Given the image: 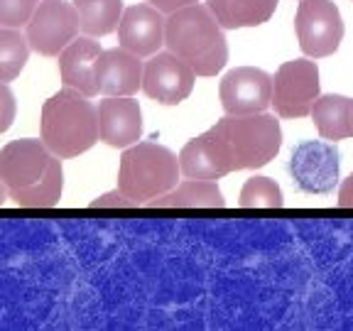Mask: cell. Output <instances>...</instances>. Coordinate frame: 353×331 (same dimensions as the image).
<instances>
[{
  "mask_svg": "<svg viewBox=\"0 0 353 331\" xmlns=\"http://www.w3.org/2000/svg\"><path fill=\"white\" fill-rule=\"evenodd\" d=\"M145 66L128 50H105L96 61V83L105 96H130L143 86Z\"/></svg>",
  "mask_w": 353,
  "mask_h": 331,
  "instance_id": "14",
  "label": "cell"
},
{
  "mask_svg": "<svg viewBox=\"0 0 353 331\" xmlns=\"http://www.w3.org/2000/svg\"><path fill=\"white\" fill-rule=\"evenodd\" d=\"M37 0H0V28H22L37 10Z\"/></svg>",
  "mask_w": 353,
  "mask_h": 331,
  "instance_id": "23",
  "label": "cell"
},
{
  "mask_svg": "<svg viewBox=\"0 0 353 331\" xmlns=\"http://www.w3.org/2000/svg\"><path fill=\"white\" fill-rule=\"evenodd\" d=\"M99 138L110 148H130L143 138V110L128 96H108L99 103Z\"/></svg>",
  "mask_w": 353,
  "mask_h": 331,
  "instance_id": "12",
  "label": "cell"
},
{
  "mask_svg": "<svg viewBox=\"0 0 353 331\" xmlns=\"http://www.w3.org/2000/svg\"><path fill=\"white\" fill-rule=\"evenodd\" d=\"M299 47L307 57H329L343 39V20L331 0H302L294 17Z\"/></svg>",
  "mask_w": 353,
  "mask_h": 331,
  "instance_id": "7",
  "label": "cell"
},
{
  "mask_svg": "<svg viewBox=\"0 0 353 331\" xmlns=\"http://www.w3.org/2000/svg\"><path fill=\"white\" fill-rule=\"evenodd\" d=\"M101 44L91 37L74 39L69 47L59 54V74L64 86H72L81 91L83 96L99 94L96 83V61L101 57Z\"/></svg>",
  "mask_w": 353,
  "mask_h": 331,
  "instance_id": "15",
  "label": "cell"
},
{
  "mask_svg": "<svg viewBox=\"0 0 353 331\" xmlns=\"http://www.w3.org/2000/svg\"><path fill=\"white\" fill-rule=\"evenodd\" d=\"M221 106L231 116L265 113L272 103V77L255 66H238L223 77L219 86Z\"/></svg>",
  "mask_w": 353,
  "mask_h": 331,
  "instance_id": "10",
  "label": "cell"
},
{
  "mask_svg": "<svg viewBox=\"0 0 353 331\" xmlns=\"http://www.w3.org/2000/svg\"><path fill=\"white\" fill-rule=\"evenodd\" d=\"M206 8L223 30H241L270 20L277 0H206Z\"/></svg>",
  "mask_w": 353,
  "mask_h": 331,
  "instance_id": "17",
  "label": "cell"
},
{
  "mask_svg": "<svg viewBox=\"0 0 353 331\" xmlns=\"http://www.w3.org/2000/svg\"><path fill=\"white\" fill-rule=\"evenodd\" d=\"M290 174L302 192L329 194L339 182V150L321 140H307L292 150Z\"/></svg>",
  "mask_w": 353,
  "mask_h": 331,
  "instance_id": "9",
  "label": "cell"
},
{
  "mask_svg": "<svg viewBox=\"0 0 353 331\" xmlns=\"http://www.w3.org/2000/svg\"><path fill=\"white\" fill-rule=\"evenodd\" d=\"M167 20L154 6H132L123 12L118 25L121 47L138 57H150L165 44Z\"/></svg>",
  "mask_w": 353,
  "mask_h": 331,
  "instance_id": "13",
  "label": "cell"
},
{
  "mask_svg": "<svg viewBox=\"0 0 353 331\" xmlns=\"http://www.w3.org/2000/svg\"><path fill=\"white\" fill-rule=\"evenodd\" d=\"M309 116L314 118V126L321 138L343 140L353 135V101L339 94H326L314 101V108Z\"/></svg>",
  "mask_w": 353,
  "mask_h": 331,
  "instance_id": "18",
  "label": "cell"
},
{
  "mask_svg": "<svg viewBox=\"0 0 353 331\" xmlns=\"http://www.w3.org/2000/svg\"><path fill=\"white\" fill-rule=\"evenodd\" d=\"M42 140L57 157H77L99 140V110L77 88L57 91L42 106Z\"/></svg>",
  "mask_w": 353,
  "mask_h": 331,
  "instance_id": "4",
  "label": "cell"
},
{
  "mask_svg": "<svg viewBox=\"0 0 353 331\" xmlns=\"http://www.w3.org/2000/svg\"><path fill=\"white\" fill-rule=\"evenodd\" d=\"M15 96H12V91L6 86V83L0 81V132H6L8 128L12 126V121H15Z\"/></svg>",
  "mask_w": 353,
  "mask_h": 331,
  "instance_id": "25",
  "label": "cell"
},
{
  "mask_svg": "<svg viewBox=\"0 0 353 331\" xmlns=\"http://www.w3.org/2000/svg\"><path fill=\"white\" fill-rule=\"evenodd\" d=\"M132 206H140L138 199H130L118 189V192L103 194V197L94 199L91 201V209H132Z\"/></svg>",
  "mask_w": 353,
  "mask_h": 331,
  "instance_id": "24",
  "label": "cell"
},
{
  "mask_svg": "<svg viewBox=\"0 0 353 331\" xmlns=\"http://www.w3.org/2000/svg\"><path fill=\"white\" fill-rule=\"evenodd\" d=\"M0 179L10 199L25 209L57 206L64 189V172L44 140H12L0 150Z\"/></svg>",
  "mask_w": 353,
  "mask_h": 331,
  "instance_id": "1",
  "label": "cell"
},
{
  "mask_svg": "<svg viewBox=\"0 0 353 331\" xmlns=\"http://www.w3.org/2000/svg\"><path fill=\"white\" fill-rule=\"evenodd\" d=\"M150 209H223L226 199L214 179H187L172 192L148 201Z\"/></svg>",
  "mask_w": 353,
  "mask_h": 331,
  "instance_id": "16",
  "label": "cell"
},
{
  "mask_svg": "<svg viewBox=\"0 0 353 331\" xmlns=\"http://www.w3.org/2000/svg\"><path fill=\"white\" fill-rule=\"evenodd\" d=\"M194 77L196 72L182 57H176L174 52H157L145 64L143 91L157 103L176 106L192 94Z\"/></svg>",
  "mask_w": 353,
  "mask_h": 331,
  "instance_id": "11",
  "label": "cell"
},
{
  "mask_svg": "<svg viewBox=\"0 0 353 331\" xmlns=\"http://www.w3.org/2000/svg\"><path fill=\"white\" fill-rule=\"evenodd\" d=\"M223 174L238 170H258L280 152L282 128L268 113L221 118L201 135Z\"/></svg>",
  "mask_w": 353,
  "mask_h": 331,
  "instance_id": "2",
  "label": "cell"
},
{
  "mask_svg": "<svg viewBox=\"0 0 353 331\" xmlns=\"http://www.w3.org/2000/svg\"><path fill=\"white\" fill-rule=\"evenodd\" d=\"M150 6H154L160 12H176V10H182V8L187 6H194V3H199V0H148Z\"/></svg>",
  "mask_w": 353,
  "mask_h": 331,
  "instance_id": "26",
  "label": "cell"
},
{
  "mask_svg": "<svg viewBox=\"0 0 353 331\" xmlns=\"http://www.w3.org/2000/svg\"><path fill=\"white\" fill-rule=\"evenodd\" d=\"M79 25L88 37H103L121 25L123 0H74Z\"/></svg>",
  "mask_w": 353,
  "mask_h": 331,
  "instance_id": "19",
  "label": "cell"
},
{
  "mask_svg": "<svg viewBox=\"0 0 353 331\" xmlns=\"http://www.w3.org/2000/svg\"><path fill=\"white\" fill-rule=\"evenodd\" d=\"M319 99V69L309 59L285 61L272 77V106L282 118H304Z\"/></svg>",
  "mask_w": 353,
  "mask_h": 331,
  "instance_id": "6",
  "label": "cell"
},
{
  "mask_svg": "<svg viewBox=\"0 0 353 331\" xmlns=\"http://www.w3.org/2000/svg\"><path fill=\"white\" fill-rule=\"evenodd\" d=\"M179 170H182V174L187 179H221V177H226L221 172V167L216 165L214 154L209 152L201 135L189 140L182 148V152H179Z\"/></svg>",
  "mask_w": 353,
  "mask_h": 331,
  "instance_id": "20",
  "label": "cell"
},
{
  "mask_svg": "<svg viewBox=\"0 0 353 331\" xmlns=\"http://www.w3.org/2000/svg\"><path fill=\"white\" fill-rule=\"evenodd\" d=\"M79 10L66 0H42L28 22V42L37 54L57 57L77 39Z\"/></svg>",
  "mask_w": 353,
  "mask_h": 331,
  "instance_id": "8",
  "label": "cell"
},
{
  "mask_svg": "<svg viewBox=\"0 0 353 331\" xmlns=\"http://www.w3.org/2000/svg\"><path fill=\"white\" fill-rule=\"evenodd\" d=\"M167 50L182 57L196 77H216L228 61L223 28L206 6H187L170 15L165 25Z\"/></svg>",
  "mask_w": 353,
  "mask_h": 331,
  "instance_id": "3",
  "label": "cell"
},
{
  "mask_svg": "<svg viewBox=\"0 0 353 331\" xmlns=\"http://www.w3.org/2000/svg\"><path fill=\"white\" fill-rule=\"evenodd\" d=\"M179 172V157L172 150L154 143H135L121 157L118 189L130 199L150 201L172 192Z\"/></svg>",
  "mask_w": 353,
  "mask_h": 331,
  "instance_id": "5",
  "label": "cell"
},
{
  "mask_svg": "<svg viewBox=\"0 0 353 331\" xmlns=\"http://www.w3.org/2000/svg\"><path fill=\"white\" fill-rule=\"evenodd\" d=\"M339 206H341V209H353V174L341 184V192H339Z\"/></svg>",
  "mask_w": 353,
  "mask_h": 331,
  "instance_id": "27",
  "label": "cell"
},
{
  "mask_svg": "<svg viewBox=\"0 0 353 331\" xmlns=\"http://www.w3.org/2000/svg\"><path fill=\"white\" fill-rule=\"evenodd\" d=\"M30 57V42L15 28H0V81L20 77Z\"/></svg>",
  "mask_w": 353,
  "mask_h": 331,
  "instance_id": "21",
  "label": "cell"
},
{
  "mask_svg": "<svg viewBox=\"0 0 353 331\" xmlns=\"http://www.w3.org/2000/svg\"><path fill=\"white\" fill-rule=\"evenodd\" d=\"M238 204L243 209H280L285 204V199H282V189L270 177H253L243 184Z\"/></svg>",
  "mask_w": 353,
  "mask_h": 331,
  "instance_id": "22",
  "label": "cell"
},
{
  "mask_svg": "<svg viewBox=\"0 0 353 331\" xmlns=\"http://www.w3.org/2000/svg\"><path fill=\"white\" fill-rule=\"evenodd\" d=\"M6 204V184H3V179H0V206Z\"/></svg>",
  "mask_w": 353,
  "mask_h": 331,
  "instance_id": "28",
  "label": "cell"
}]
</instances>
